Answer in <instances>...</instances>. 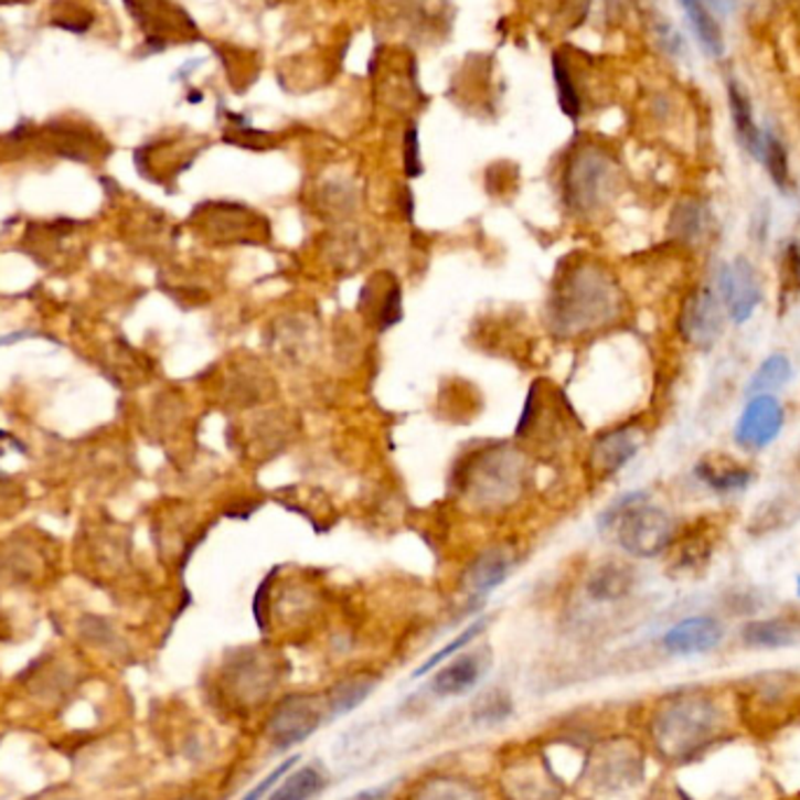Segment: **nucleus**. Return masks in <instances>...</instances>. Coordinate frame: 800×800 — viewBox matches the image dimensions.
<instances>
[{"instance_id": "obj_29", "label": "nucleus", "mask_w": 800, "mask_h": 800, "mask_svg": "<svg viewBox=\"0 0 800 800\" xmlns=\"http://www.w3.org/2000/svg\"><path fill=\"white\" fill-rule=\"evenodd\" d=\"M511 714H513V700L501 689H490L487 693H482L471 707V721L476 726L484 728L503 724Z\"/></svg>"}, {"instance_id": "obj_9", "label": "nucleus", "mask_w": 800, "mask_h": 800, "mask_svg": "<svg viewBox=\"0 0 800 800\" xmlns=\"http://www.w3.org/2000/svg\"><path fill=\"white\" fill-rule=\"evenodd\" d=\"M679 333L691 346L712 349L724 333V302L712 288H697L684 300Z\"/></svg>"}, {"instance_id": "obj_23", "label": "nucleus", "mask_w": 800, "mask_h": 800, "mask_svg": "<svg viewBox=\"0 0 800 800\" xmlns=\"http://www.w3.org/2000/svg\"><path fill=\"white\" fill-rule=\"evenodd\" d=\"M509 574H511V559L503 553H499V551L482 553L471 564V569L466 572V578H463L466 590L473 595H487L494 588H499V585L509 578Z\"/></svg>"}, {"instance_id": "obj_26", "label": "nucleus", "mask_w": 800, "mask_h": 800, "mask_svg": "<svg viewBox=\"0 0 800 800\" xmlns=\"http://www.w3.org/2000/svg\"><path fill=\"white\" fill-rule=\"evenodd\" d=\"M707 227H710V211L702 202L684 200L674 206L670 218V232L679 242L697 244L700 239L707 237Z\"/></svg>"}, {"instance_id": "obj_7", "label": "nucleus", "mask_w": 800, "mask_h": 800, "mask_svg": "<svg viewBox=\"0 0 800 800\" xmlns=\"http://www.w3.org/2000/svg\"><path fill=\"white\" fill-rule=\"evenodd\" d=\"M497 772L499 800H562L564 785L538 747L513 745Z\"/></svg>"}, {"instance_id": "obj_37", "label": "nucleus", "mask_w": 800, "mask_h": 800, "mask_svg": "<svg viewBox=\"0 0 800 800\" xmlns=\"http://www.w3.org/2000/svg\"><path fill=\"white\" fill-rule=\"evenodd\" d=\"M747 0H707V6L712 12H718V14H726V17H733L737 14L739 10L745 8Z\"/></svg>"}, {"instance_id": "obj_31", "label": "nucleus", "mask_w": 800, "mask_h": 800, "mask_svg": "<svg viewBox=\"0 0 800 800\" xmlns=\"http://www.w3.org/2000/svg\"><path fill=\"white\" fill-rule=\"evenodd\" d=\"M484 626H487V618H480V620L471 622V626H468L463 632H459V634H457L450 643H447V647H442L438 653H434L431 658H428L422 668H417L415 676H424V674H428L431 670H436V668L440 665V662L450 660L452 655H457L459 651H463V649L468 647V643H471V641H473V639H476V637L484 630Z\"/></svg>"}, {"instance_id": "obj_38", "label": "nucleus", "mask_w": 800, "mask_h": 800, "mask_svg": "<svg viewBox=\"0 0 800 800\" xmlns=\"http://www.w3.org/2000/svg\"><path fill=\"white\" fill-rule=\"evenodd\" d=\"M796 468H798V473H800V450H798V455H796Z\"/></svg>"}, {"instance_id": "obj_15", "label": "nucleus", "mask_w": 800, "mask_h": 800, "mask_svg": "<svg viewBox=\"0 0 800 800\" xmlns=\"http://www.w3.org/2000/svg\"><path fill=\"white\" fill-rule=\"evenodd\" d=\"M634 775V764L620 745H599L585 760L583 779L585 787L599 793H614L628 787V779Z\"/></svg>"}, {"instance_id": "obj_17", "label": "nucleus", "mask_w": 800, "mask_h": 800, "mask_svg": "<svg viewBox=\"0 0 800 800\" xmlns=\"http://www.w3.org/2000/svg\"><path fill=\"white\" fill-rule=\"evenodd\" d=\"M641 442H643L641 431H637L634 426H620L609 434L599 436L593 445V455H590L597 473L604 478L618 473L622 466L634 459Z\"/></svg>"}, {"instance_id": "obj_16", "label": "nucleus", "mask_w": 800, "mask_h": 800, "mask_svg": "<svg viewBox=\"0 0 800 800\" xmlns=\"http://www.w3.org/2000/svg\"><path fill=\"white\" fill-rule=\"evenodd\" d=\"M487 672V660L482 653H461L452 658L447 665L438 668L428 689L436 697H459L471 693Z\"/></svg>"}, {"instance_id": "obj_21", "label": "nucleus", "mask_w": 800, "mask_h": 800, "mask_svg": "<svg viewBox=\"0 0 800 800\" xmlns=\"http://www.w3.org/2000/svg\"><path fill=\"white\" fill-rule=\"evenodd\" d=\"M697 478L705 482L707 487H712L714 492H739L747 490L751 482V471L745 468L743 463L737 461H726V459H714V457H705L697 466H695Z\"/></svg>"}, {"instance_id": "obj_1", "label": "nucleus", "mask_w": 800, "mask_h": 800, "mask_svg": "<svg viewBox=\"0 0 800 800\" xmlns=\"http://www.w3.org/2000/svg\"><path fill=\"white\" fill-rule=\"evenodd\" d=\"M718 710L716 700L700 691H679L662 697L649 721L651 745L672 764L695 760L721 733Z\"/></svg>"}, {"instance_id": "obj_35", "label": "nucleus", "mask_w": 800, "mask_h": 800, "mask_svg": "<svg viewBox=\"0 0 800 800\" xmlns=\"http://www.w3.org/2000/svg\"><path fill=\"white\" fill-rule=\"evenodd\" d=\"M401 319H403V292L398 286H394V290L388 292L384 300L382 314H380V328H392Z\"/></svg>"}, {"instance_id": "obj_24", "label": "nucleus", "mask_w": 800, "mask_h": 800, "mask_svg": "<svg viewBox=\"0 0 800 800\" xmlns=\"http://www.w3.org/2000/svg\"><path fill=\"white\" fill-rule=\"evenodd\" d=\"M679 6L686 12V19L691 29L695 31L700 47L714 58L724 54V35H721L718 22L714 12L710 10L707 0H679Z\"/></svg>"}, {"instance_id": "obj_14", "label": "nucleus", "mask_w": 800, "mask_h": 800, "mask_svg": "<svg viewBox=\"0 0 800 800\" xmlns=\"http://www.w3.org/2000/svg\"><path fill=\"white\" fill-rule=\"evenodd\" d=\"M724 628L712 616H691L679 620L662 634V649L670 655H702L721 647Z\"/></svg>"}, {"instance_id": "obj_20", "label": "nucleus", "mask_w": 800, "mask_h": 800, "mask_svg": "<svg viewBox=\"0 0 800 800\" xmlns=\"http://www.w3.org/2000/svg\"><path fill=\"white\" fill-rule=\"evenodd\" d=\"M634 588V574L626 564L618 562H609L597 567L590 578L585 590H588L590 599L595 601H618L622 597H628Z\"/></svg>"}, {"instance_id": "obj_34", "label": "nucleus", "mask_w": 800, "mask_h": 800, "mask_svg": "<svg viewBox=\"0 0 800 800\" xmlns=\"http://www.w3.org/2000/svg\"><path fill=\"white\" fill-rule=\"evenodd\" d=\"M403 150H405V171L407 175H419L422 173V160H419V139H417V127L409 125L405 141H403Z\"/></svg>"}, {"instance_id": "obj_36", "label": "nucleus", "mask_w": 800, "mask_h": 800, "mask_svg": "<svg viewBox=\"0 0 800 800\" xmlns=\"http://www.w3.org/2000/svg\"><path fill=\"white\" fill-rule=\"evenodd\" d=\"M785 281H782V290H798L800 288V248L796 244H791L785 253Z\"/></svg>"}, {"instance_id": "obj_11", "label": "nucleus", "mask_w": 800, "mask_h": 800, "mask_svg": "<svg viewBox=\"0 0 800 800\" xmlns=\"http://www.w3.org/2000/svg\"><path fill=\"white\" fill-rule=\"evenodd\" d=\"M785 426V407L772 394H758L745 405L735 426V440L745 450H764Z\"/></svg>"}, {"instance_id": "obj_5", "label": "nucleus", "mask_w": 800, "mask_h": 800, "mask_svg": "<svg viewBox=\"0 0 800 800\" xmlns=\"http://www.w3.org/2000/svg\"><path fill=\"white\" fill-rule=\"evenodd\" d=\"M328 718L326 693H286L265 712L263 737L271 751H288L319 733Z\"/></svg>"}, {"instance_id": "obj_3", "label": "nucleus", "mask_w": 800, "mask_h": 800, "mask_svg": "<svg viewBox=\"0 0 800 800\" xmlns=\"http://www.w3.org/2000/svg\"><path fill=\"white\" fill-rule=\"evenodd\" d=\"M620 167L614 154L597 143H578L572 148L564 167V200L574 213L590 216L601 211L618 192Z\"/></svg>"}, {"instance_id": "obj_39", "label": "nucleus", "mask_w": 800, "mask_h": 800, "mask_svg": "<svg viewBox=\"0 0 800 800\" xmlns=\"http://www.w3.org/2000/svg\"><path fill=\"white\" fill-rule=\"evenodd\" d=\"M798 597H800V578H798Z\"/></svg>"}, {"instance_id": "obj_28", "label": "nucleus", "mask_w": 800, "mask_h": 800, "mask_svg": "<svg viewBox=\"0 0 800 800\" xmlns=\"http://www.w3.org/2000/svg\"><path fill=\"white\" fill-rule=\"evenodd\" d=\"M798 509L793 505V501L789 499H770L766 503H760L758 509L754 511L749 530L754 534H770L777 530H787L789 524H793V520L798 518Z\"/></svg>"}, {"instance_id": "obj_22", "label": "nucleus", "mask_w": 800, "mask_h": 800, "mask_svg": "<svg viewBox=\"0 0 800 800\" xmlns=\"http://www.w3.org/2000/svg\"><path fill=\"white\" fill-rule=\"evenodd\" d=\"M328 787V775L317 766H302L279 779L265 800H314Z\"/></svg>"}, {"instance_id": "obj_33", "label": "nucleus", "mask_w": 800, "mask_h": 800, "mask_svg": "<svg viewBox=\"0 0 800 800\" xmlns=\"http://www.w3.org/2000/svg\"><path fill=\"white\" fill-rule=\"evenodd\" d=\"M710 557H712V541L707 536H700V538H693L691 543H686V548L681 551L679 564L686 572H693V569L705 567Z\"/></svg>"}, {"instance_id": "obj_40", "label": "nucleus", "mask_w": 800, "mask_h": 800, "mask_svg": "<svg viewBox=\"0 0 800 800\" xmlns=\"http://www.w3.org/2000/svg\"><path fill=\"white\" fill-rule=\"evenodd\" d=\"M188 800H204V798H188Z\"/></svg>"}, {"instance_id": "obj_2", "label": "nucleus", "mask_w": 800, "mask_h": 800, "mask_svg": "<svg viewBox=\"0 0 800 800\" xmlns=\"http://www.w3.org/2000/svg\"><path fill=\"white\" fill-rule=\"evenodd\" d=\"M620 309L618 288L609 271L593 265L569 269L553 290L551 321L562 335H578L609 323Z\"/></svg>"}, {"instance_id": "obj_19", "label": "nucleus", "mask_w": 800, "mask_h": 800, "mask_svg": "<svg viewBox=\"0 0 800 800\" xmlns=\"http://www.w3.org/2000/svg\"><path fill=\"white\" fill-rule=\"evenodd\" d=\"M728 106H730V117L735 125V134L739 143L745 146V150L758 160L760 158V148H764V129H758L756 120H754V110H751V102L749 96L743 92L735 81L728 83Z\"/></svg>"}, {"instance_id": "obj_32", "label": "nucleus", "mask_w": 800, "mask_h": 800, "mask_svg": "<svg viewBox=\"0 0 800 800\" xmlns=\"http://www.w3.org/2000/svg\"><path fill=\"white\" fill-rule=\"evenodd\" d=\"M298 760H300V754L288 756L284 764H279L275 770H269L256 787H253L246 796H242V800H263L267 793H271V789L279 785V779L292 770V766H296Z\"/></svg>"}, {"instance_id": "obj_12", "label": "nucleus", "mask_w": 800, "mask_h": 800, "mask_svg": "<svg viewBox=\"0 0 800 800\" xmlns=\"http://www.w3.org/2000/svg\"><path fill=\"white\" fill-rule=\"evenodd\" d=\"M401 800H494V791L466 772L431 770L417 777Z\"/></svg>"}, {"instance_id": "obj_4", "label": "nucleus", "mask_w": 800, "mask_h": 800, "mask_svg": "<svg viewBox=\"0 0 800 800\" xmlns=\"http://www.w3.org/2000/svg\"><path fill=\"white\" fill-rule=\"evenodd\" d=\"M375 24L405 43L440 45L452 33L455 8L450 0H375Z\"/></svg>"}, {"instance_id": "obj_18", "label": "nucleus", "mask_w": 800, "mask_h": 800, "mask_svg": "<svg viewBox=\"0 0 800 800\" xmlns=\"http://www.w3.org/2000/svg\"><path fill=\"white\" fill-rule=\"evenodd\" d=\"M377 686H380V674H373V672L346 674L340 681H335V684L326 691L330 718H338V716L354 712L370 695L375 693Z\"/></svg>"}, {"instance_id": "obj_8", "label": "nucleus", "mask_w": 800, "mask_h": 800, "mask_svg": "<svg viewBox=\"0 0 800 800\" xmlns=\"http://www.w3.org/2000/svg\"><path fill=\"white\" fill-rule=\"evenodd\" d=\"M225 672L223 702L230 710L242 716H253L271 707L281 684V670L275 658L248 651L234 660Z\"/></svg>"}, {"instance_id": "obj_10", "label": "nucleus", "mask_w": 800, "mask_h": 800, "mask_svg": "<svg viewBox=\"0 0 800 800\" xmlns=\"http://www.w3.org/2000/svg\"><path fill=\"white\" fill-rule=\"evenodd\" d=\"M593 71V62L585 52H576L572 47H562L553 54V77L557 85V99L562 113L576 122L588 108L590 102V81L588 73Z\"/></svg>"}, {"instance_id": "obj_41", "label": "nucleus", "mask_w": 800, "mask_h": 800, "mask_svg": "<svg viewBox=\"0 0 800 800\" xmlns=\"http://www.w3.org/2000/svg\"><path fill=\"white\" fill-rule=\"evenodd\" d=\"M798 24H800V12H798Z\"/></svg>"}, {"instance_id": "obj_25", "label": "nucleus", "mask_w": 800, "mask_h": 800, "mask_svg": "<svg viewBox=\"0 0 800 800\" xmlns=\"http://www.w3.org/2000/svg\"><path fill=\"white\" fill-rule=\"evenodd\" d=\"M743 641L751 649H785L798 641V628L785 618L754 620L743 628Z\"/></svg>"}, {"instance_id": "obj_27", "label": "nucleus", "mask_w": 800, "mask_h": 800, "mask_svg": "<svg viewBox=\"0 0 800 800\" xmlns=\"http://www.w3.org/2000/svg\"><path fill=\"white\" fill-rule=\"evenodd\" d=\"M793 377V365L785 354H772L756 367V373L749 380L747 392L751 396L758 394H775L779 388L787 386Z\"/></svg>"}, {"instance_id": "obj_30", "label": "nucleus", "mask_w": 800, "mask_h": 800, "mask_svg": "<svg viewBox=\"0 0 800 800\" xmlns=\"http://www.w3.org/2000/svg\"><path fill=\"white\" fill-rule=\"evenodd\" d=\"M760 162L768 167V173L772 183L779 190H789V158L787 148L779 141V136L770 129L764 131V148H760Z\"/></svg>"}, {"instance_id": "obj_6", "label": "nucleus", "mask_w": 800, "mask_h": 800, "mask_svg": "<svg viewBox=\"0 0 800 800\" xmlns=\"http://www.w3.org/2000/svg\"><path fill=\"white\" fill-rule=\"evenodd\" d=\"M616 522L620 548L632 557L651 559L670 548L674 538L672 518L649 503L641 494H632L618 503L616 513L607 515V524Z\"/></svg>"}, {"instance_id": "obj_13", "label": "nucleus", "mask_w": 800, "mask_h": 800, "mask_svg": "<svg viewBox=\"0 0 800 800\" xmlns=\"http://www.w3.org/2000/svg\"><path fill=\"white\" fill-rule=\"evenodd\" d=\"M718 292L733 323L749 321L756 307L760 305V298H764L756 269L747 258H735L730 265L721 269Z\"/></svg>"}]
</instances>
